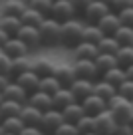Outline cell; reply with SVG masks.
<instances>
[{
  "label": "cell",
  "instance_id": "53",
  "mask_svg": "<svg viewBox=\"0 0 133 135\" xmlns=\"http://www.w3.org/2000/svg\"><path fill=\"white\" fill-rule=\"evenodd\" d=\"M4 135H20V133H8V131H4Z\"/></svg>",
  "mask_w": 133,
  "mask_h": 135
},
{
  "label": "cell",
  "instance_id": "52",
  "mask_svg": "<svg viewBox=\"0 0 133 135\" xmlns=\"http://www.w3.org/2000/svg\"><path fill=\"white\" fill-rule=\"evenodd\" d=\"M0 135H4V127H2V123H0Z\"/></svg>",
  "mask_w": 133,
  "mask_h": 135
},
{
  "label": "cell",
  "instance_id": "45",
  "mask_svg": "<svg viewBox=\"0 0 133 135\" xmlns=\"http://www.w3.org/2000/svg\"><path fill=\"white\" fill-rule=\"evenodd\" d=\"M115 135H133V127L129 125L127 121H125V123H117Z\"/></svg>",
  "mask_w": 133,
  "mask_h": 135
},
{
  "label": "cell",
  "instance_id": "6",
  "mask_svg": "<svg viewBox=\"0 0 133 135\" xmlns=\"http://www.w3.org/2000/svg\"><path fill=\"white\" fill-rule=\"evenodd\" d=\"M64 121H66V119H64V113H62L60 109H56V107H52V109L44 111V115H42V123H40V129L44 131L46 135H52Z\"/></svg>",
  "mask_w": 133,
  "mask_h": 135
},
{
  "label": "cell",
  "instance_id": "50",
  "mask_svg": "<svg viewBox=\"0 0 133 135\" xmlns=\"http://www.w3.org/2000/svg\"><path fill=\"white\" fill-rule=\"evenodd\" d=\"M79 135H99L97 131H87V133H79Z\"/></svg>",
  "mask_w": 133,
  "mask_h": 135
},
{
  "label": "cell",
  "instance_id": "47",
  "mask_svg": "<svg viewBox=\"0 0 133 135\" xmlns=\"http://www.w3.org/2000/svg\"><path fill=\"white\" fill-rule=\"evenodd\" d=\"M10 81H12V78H10L8 74H0V91H2V89L10 84Z\"/></svg>",
  "mask_w": 133,
  "mask_h": 135
},
{
  "label": "cell",
  "instance_id": "7",
  "mask_svg": "<svg viewBox=\"0 0 133 135\" xmlns=\"http://www.w3.org/2000/svg\"><path fill=\"white\" fill-rule=\"evenodd\" d=\"M16 36L30 48V52L38 50V48L42 46V34H40V28H38V26H26V24H22V28L18 30Z\"/></svg>",
  "mask_w": 133,
  "mask_h": 135
},
{
  "label": "cell",
  "instance_id": "11",
  "mask_svg": "<svg viewBox=\"0 0 133 135\" xmlns=\"http://www.w3.org/2000/svg\"><path fill=\"white\" fill-rule=\"evenodd\" d=\"M82 105H83V109H86V115L96 117L97 113H101V111L107 109V101H105L103 97L92 93V95H87L86 99H82Z\"/></svg>",
  "mask_w": 133,
  "mask_h": 135
},
{
  "label": "cell",
  "instance_id": "21",
  "mask_svg": "<svg viewBox=\"0 0 133 135\" xmlns=\"http://www.w3.org/2000/svg\"><path fill=\"white\" fill-rule=\"evenodd\" d=\"M32 70L38 74L40 78H46V76H54L56 72V62L50 58H38L32 62Z\"/></svg>",
  "mask_w": 133,
  "mask_h": 135
},
{
  "label": "cell",
  "instance_id": "27",
  "mask_svg": "<svg viewBox=\"0 0 133 135\" xmlns=\"http://www.w3.org/2000/svg\"><path fill=\"white\" fill-rule=\"evenodd\" d=\"M0 28L4 30L8 36H16L18 30L22 28L20 16H0Z\"/></svg>",
  "mask_w": 133,
  "mask_h": 135
},
{
  "label": "cell",
  "instance_id": "43",
  "mask_svg": "<svg viewBox=\"0 0 133 135\" xmlns=\"http://www.w3.org/2000/svg\"><path fill=\"white\" fill-rule=\"evenodd\" d=\"M129 6H133V0H111V2H109V8H111L113 12H119V10L129 8Z\"/></svg>",
  "mask_w": 133,
  "mask_h": 135
},
{
  "label": "cell",
  "instance_id": "19",
  "mask_svg": "<svg viewBox=\"0 0 133 135\" xmlns=\"http://www.w3.org/2000/svg\"><path fill=\"white\" fill-rule=\"evenodd\" d=\"M28 103H30V105H34V107H38L40 111H48V109L54 107V103H52V95H50V93H44L42 89L30 93Z\"/></svg>",
  "mask_w": 133,
  "mask_h": 135
},
{
  "label": "cell",
  "instance_id": "46",
  "mask_svg": "<svg viewBox=\"0 0 133 135\" xmlns=\"http://www.w3.org/2000/svg\"><path fill=\"white\" fill-rule=\"evenodd\" d=\"M20 135H46V133H44L40 127H24V129L20 131Z\"/></svg>",
  "mask_w": 133,
  "mask_h": 135
},
{
  "label": "cell",
  "instance_id": "25",
  "mask_svg": "<svg viewBox=\"0 0 133 135\" xmlns=\"http://www.w3.org/2000/svg\"><path fill=\"white\" fill-rule=\"evenodd\" d=\"M93 93L96 95H99V97H103L105 101L107 99H111L113 95H117V88L113 84H109V81H105V80H96L93 81Z\"/></svg>",
  "mask_w": 133,
  "mask_h": 135
},
{
  "label": "cell",
  "instance_id": "33",
  "mask_svg": "<svg viewBox=\"0 0 133 135\" xmlns=\"http://www.w3.org/2000/svg\"><path fill=\"white\" fill-rule=\"evenodd\" d=\"M97 48H99L101 54H117L119 50V42L115 40V36H103V38L97 42Z\"/></svg>",
  "mask_w": 133,
  "mask_h": 135
},
{
  "label": "cell",
  "instance_id": "39",
  "mask_svg": "<svg viewBox=\"0 0 133 135\" xmlns=\"http://www.w3.org/2000/svg\"><path fill=\"white\" fill-rule=\"evenodd\" d=\"M52 135H79V129L75 127V123H68V121H64V123H62V125H60Z\"/></svg>",
  "mask_w": 133,
  "mask_h": 135
},
{
  "label": "cell",
  "instance_id": "23",
  "mask_svg": "<svg viewBox=\"0 0 133 135\" xmlns=\"http://www.w3.org/2000/svg\"><path fill=\"white\" fill-rule=\"evenodd\" d=\"M32 62L34 60H30V56H18V58H12V64H10V78H18L20 74L28 72V70H32Z\"/></svg>",
  "mask_w": 133,
  "mask_h": 135
},
{
  "label": "cell",
  "instance_id": "24",
  "mask_svg": "<svg viewBox=\"0 0 133 135\" xmlns=\"http://www.w3.org/2000/svg\"><path fill=\"white\" fill-rule=\"evenodd\" d=\"M28 2L24 0H4V4L0 8V16H20L26 10Z\"/></svg>",
  "mask_w": 133,
  "mask_h": 135
},
{
  "label": "cell",
  "instance_id": "18",
  "mask_svg": "<svg viewBox=\"0 0 133 135\" xmlns=\"http://www.w3.org/2000/svg\"><path fill=\"white\" fill-rule=\"evenodd\" d=\"M74 101H78V99H75L74 91H72L68 85H62V88L52 95V103H54L56 109H64L66 105H70V103H74Z\"/></svg>",
  "mask_w": 133,
  "mask_h": 135
},
{
  "label": "cell",
  "instance_id": "59",
  "mask_svg": "<svg viewBox=\"0 0 133 135\" xmlns=\"http://www.w3.org/2000/svg\"><path fill=\"white\" fill-rule=\"evenodd\" d=\"M54 2H56V0H54Z\"/></svg>",
  "mask_w": 133,
  "mask_h": 135
},
{
  "label": "cell",
  "instance_id": "26",
  "mask_svg": "<svg viewBox=\"0 0 133 135\" xmlns=\"http://www.w3.org/2000/svg\"><path fill=\"white\" fill-rule=\"evenodd\" d=\"M101 80H105V81H109V84H113L115 88H119V85L127 80V76H125V68H121V66L111 68V70H107L105 74H101Z\"/></svg>",
  "mask_w": 133,
  "mask_h": 135
},
{
  "label": "cell",
  "instance_id": "30",
  "mask_svg": "<svg viewBox=\"0 0 133 135\" xmlns=\"http://www.w3.org/2000/svg\"><path fill=\"white\" fill-rule=\"evenodd\" d=\"M22 107H24V103H20V101L4 99L2 103H0V113H2V117H10V115H20V113H22Z\"/></svg>",
  "mask_w": 133,
  "mask_h": 135
},
{
  "label": "cell",
  "instance_id": "3",
  "mask_svg": "<svg viewBox=\"0 0 133 135\" xmlns=\"http://www.w3.org/2000/svg\"><path fill=\"white\" fill-rule=\"evenodd\" d=\"M107 109L113 113V117L117 119V123H125L129 119V115L133 113L131 99L123 97L121 93H117V95H113L111 99H107Z\"/></svg>",
  "mask_w": 133,
  "mask_h": 135
},
{
  "label": "cell",
  "instance_id": "54",
  "mask_svg": "<svg viewBox=\"0 0 133 135\" xmlns=\"http://www.w3.org/2000/svg\"><path fill=\"white\" fill-rule=\"evenodd\" d=\"M2 101H4V95H2V91H0V103H2Z\"/></svg>",
  "mask_w": 133,
  "mask_h": 135
},
{
  "label": "cell",
  "instance_id": "36",
  "mask_svg": "<svg viewBox=\"0 0 133 135\" xmlns=\"http://www.w3.org/2000/svg\"><path fill=\"white\" fill-rule=\"evenodd\" d=\"M115 58H117V64H119L121 68L131 66L133 64V46H121L119 50H117Z\"/></svg>",
  "mask_w": 133,
  "mask_h": 135
},
{
  "label": "cell",
  "instance_id": "5",
  "mask_svg": "<svg viewBox=\"0 0 133 135\" xmlns=\"http://www.w3.org/2000/svg\"><path fill=\"white\" fill-rule=\"evenodd\" d=\"M93 125H96V131L99 135H115L117 129V119L113 117V113L109 109L101 111L93 117Z\"/></svg>",
  "mask_w": 133,
  "mask_h": 135
},
{
  "label": "cell",
  "instance_id": "4",
  "mask_svg": "<svg viewBox=\"0 0 133 135\" xmlns=\"http://www.w3.org/2000/svg\"><path fill=\"white\" fill-rule=\"evenodd\" d=\"M74 72H75V78L79 80H99V72H97V66L93 60H74Z\"/></svg>",
  "mask_w": 133,
  "mask_h": 135
},
{
  "label": "cell",
  "instance_id": "55",
  "mask_svg": "<svg viewBox=\"0 0 133 135\" xmlns=\"http://www.w3.org/2000/svg\"><path fill=\"white\" fill-rule=\"evenodd\" d=\"M99 2H105V4H109V2H111V0H99Z\"/></svg>",
  "mask_w": 133,
  "mask_h": 135
},
{
  "label": "cell",
  "instance_id": "8",
  "mask_svg": "<svg viewBox=\"0 0 133 135\" xmlns=\"http://www.w3.org/2000/svg\"><path fill=\"white\" fill-rule=\"evenodd\" d=\"M50 16L62 24V22H68V20H72V18H75L78 12H75V8L72 6L70 0H56L54 6H52V14Z\"/></svg>",
  "mask_w": 133,
  "mask_h": 135
},
{
  "label": "cell",
  "instance_id": "17",
  "mask_svg": "<svg viewBox=\"0 0 133 135\" xmlns=\"http://www.w3.org/2000/svg\"><path fill=\"white\" fill-rule=\"evenodd\" d=\"M68 88L74 91L75 99L82 101V99H86L87 95H92V93H93V81L92 80H79V78H75V80L72 81V85H68Z\"/></svg>",
  "mask_w": 133,
  "mask_h": 135
},
{
  "label": "cell",
  "instance_id": "37",
  "mask_svg": "<svg viewBox=\"0 0 133 135\" xmlns=\"http://www.w3.org/2000/svg\"><path fill=\"white\" fill-rule=\"evenodd\" d=\"M28 6H32V8L38 10V12H42L44 16H50L54 0H28Z\"/></svg>",
  "mask_w": 133,
  "mask_h": 135
},
{
  "label": "cell",
  "instance_id": "15",
  "mask_svg": "<svg viewBox=\"0 0 133 135\" xmlns=\"http://www.w3.org/2000/svg\"><path fill=\"white\" fill-rule=\"evenodd\" d=\"M42 115H44V111H40L38 107L30 105V103H24V107H22V121H24L26 127H40L42 123Z\"/></svg>",
  "mask_w": 133,
  "mask_h": 135
},
{
  "label": "cell",
  "instance_id": "1",
  "mask_svg": "<svg viewBox=\"0 0 133 135\" xmlns=\"http://www.w3.org/2000/svg\"><path fill=\"white\" fill-rule=\"evenodd\" d=\"M83 26H86V20L82 16H75L68 22H62V28H60V46H66L70 50L75 48V44L82 42Z\"/></svg>",
  "mask_w": 133,
  "mask_h": 135
},
{
  "label": "cell",
  "instance_id": "58",
  "mask_svg": "<svg viewBox=\"0 0 133 135\" xmlns=\"http://www.w3.org/2000/svg\"><path fill=\"white\" fill-rule=\"evenodd\" d=\"M0 52H2V48H0Z\"/></svg>",
  "mask_w": 133,
  "mask_h": 135
},
{
  "label": "cell",
  "instance_id": "14",
  "mask_svg": "<svg viewBox=\"0 0 133 135\" xmlns=\"http://www.w3.org/2000/svg\"><path fill=\"white\" fill-rule=\"evenodd\" d=\"M2 52H4V54H8L10 58H18V56H28V54H30V48L26 46V44L22 42L18 36H10L8 42L2 46Z\"/></svg>",
  "mask_w": 133,
  "mask_h": 135
},
{
  "label": "cell",
  "instance_id": "38",
  "mask_svg": "<svg viewBox=\"0 0 133 135\" xmlns=\"http://www.w3.org/2000/svg\"><path fill=\"white\" fill-rule=\"evenodd\" d=\"M75 127L79 129V133H87V131H96V125H93V117H92V115H83V117L79 119L78 123H75Z\"/></svg>",
  "mask_w": 133,
  "mask_h": 135
},
{
  "label": "cell",
  "instance_id": "44",
  "mask_svg": "<svg viewBox=\"0 0 133 135\" xmlns=\"http://www.w3.org/2000/svg\"><path fill=\"white\" fill-rule=\"evenodd\" d=\"M70 2H72V6H74V8H75V12H78V16H82V14L86 12V8H87V6H89V4H92L93 0H70Z\"/></svg>",
  "mask_w": 133,
  "mask_h": 135
},
{
  "label": "cell",
  "instance_id": "16",
  "mask_svg": "<svg viewBox=\"0 0 133 135\" xmlns=\"http://www.w3.org/2000/svg\"><path fill=\"white\" fill-rule=\"evenodd\" d=\"M14 80H16V81H18V84H20L28 93H34V91H38V89H40V80H42V78L38 76L34 70H28V72L20 74V76L14 78Z\"/></svg>",
  "mask_w": 133,
  "mask_h": 135
},
{
  "label": "cell",
  "instance_id": "31",
  "mask_svg": "<svg viewBox=\"0 0 133 135\" xmlns=\"http://www.w3.org/2000/svg\"><path fill=\"white\" fill-rule=\"evenodd\" d=\"M2 127H4V131H8V133H20L22 129H24V121H22L20 115H10V117H2Z\"/></svg>",
  "mask_w": 133,
  "mask_h": 135
},
{
  "label": "cell",
  "instance_id": "41",
  "mask_svg": "<svg viewBox=\"0 0 133 135\" xmlns=\"http://www.w3.org/2000/svg\"><path fill=\"white\" fill-rule=\"evenodd\" d=\"M117 93H121L127 99H133V80H125L123 84L117 88Z\"/></svg>",
  "mask_w": 133,
  "mask_h": 135
},
{
  "label": "cell",
  "instance_id": "20",
  "mask_svg": "<svg viewBox=\"0 0 133 135\" xmlns=\"http://www.w3.org/2000/svg\"><path fill=\"white\" fill-rule=\"evenodd\" d=\"M54 76L60 80V84H62V85H72V81L75 80L74 66H72V64L58 62V64H56V72H54Z\"/></svg>",
  "mask_w": 133,
  "mask_h": 135
},
{
  "label": "cell",
  "instance_id": "13",
  "mask_svg": "<svg viewBox=\"0 0 133 135\" xmlns=\"http://www.w3.org/2000/svg\"><path fill=\"white\" fill-rule=\"evenodd\" d=\"M2 95H4V99H14V101H20V103H28L30 93L26 91L16 80H12L4 89H2Z\"/></svg>",
  "mask_w": 133,
  "mask_h": 135
},
{
  "label": "cell",
  "instance_id": "51",
  "mask_svg": "<svg viewBox=\"0 0 133 135\" xmlns=\"http://www.w3.org/2000/svg\"><path fill=\"white\" fill-rule=\"evenodd\" d=\"M127 123H129V125H131V127H133V113H131V115H129V119H127Z\"/></svg>",
  "mask_w": 133,
  "mask_h": 135
},
{
  "label": "cell",
  "instance_id": "28",
  "mask_svg": "<svg viewBox=\"0 0 133 135\" xmlns=\"http://www.w3.org/2000/svg\"><path fill=\"white\" fill-rule=\"evenodd\" d=\"M44 18H48V16H44L42 12L34 10L32 6H26V10L20 14L22 24H26V26H40L42 22H44Z\"/></svg>",
  "mask_w": 133,
  "mask_h": 135
},
{
  "label": "cell",
  "instance_id": "12",
  "mask_svg": "<svg viewBox=\"0 0 133 135\" xmlns=\"http://www.w3.org/2000/svg\"><path fill=\"white\" fill-rule=\"evenodd\" d=\"M96 24L99 26V30L105 34V36H113V34L119 30L121 20H119V16H117V12H113V10H111V12H107L105 16H101Z\"/></svg>",
  "mask_w": 133,
  "mask_h": 135
},
{
  "label": "cell",
  "instance_id": "9",
  "mask_svg": "<svg viewBox=\"0 0 133 135\" xmlns=\"http://www.w3.org/2000/svg\"><path fill=\"white\" fill-rule=\"evenodd\" d=\"M107 12H111L109 4H105V2H99V0H93L92 4L86 8V12L82 14V18L87 22V24H96V22L99 20L101 16H105Z\"/></svg>",
  "mask_w": 133,
  "mask_h": 135
},
{
  "label": "cell",
  "instance_id": "29",
  "mask_svg": "<svg viewBox=\"0 0 133 135\" xmlns=\"http://www.w3.org/2000/svg\"><path fill=\"white\" fill-rule=\"evenodd\" d=\"M93 62H96V66H97V72H99V76H101V74H105L107 70H111V68L119 66V64H117L115 54H101V52H99V56H97Z\"/></svg>",
  "mask_w": 133,
  "mask_h": 135
},
{
  "label": "cell",
  "instance_id": "42",
  "mask_svg": "<svg viewBox=\"0 0 133 135\" xmlns=\"http://www.w3.org/2000/svg\"><path fill=\"white\" fill-rule=\"evenodd\" d=\"M10 64H12V58L4 52H0V74H8L10 76Z\"/></svg>",
  "mask_w": 133,
  "mask_h": 135
},
{
  "label": "cell",
  "instance_id": "22",
  "mask_svg": "<svg viewBox=\"0 0 133 135\" xmlns=\"http://www.w3.org/2000/svg\"><path fill=\"white\" fill-rule=\"evenodd\" d=\"M64 113V119H66L68 123H78L79 119L86 115V109H83L82 101H74V103H70V105H66L64 109H60Z\"/></svg>",
  "mask_w": 133,
  "mask_h": 135
},
{
  "label": "cell",
  "instance_id": "40",
  "mask_svg": "<svg viewBox=\"0 0 133 135\" xmlns=\"http://www.w3.org/2000/svg\"><path fill=\"white\" fill-rule=\"evenodd\" d=\"M117 16H119V20H121V24H123V26H133V6L119 10Z\"/></svg>",
  "mask_w": 133,
  "mask_h": 135
},
{
  "label": "cell",
  "instance_id": "10",
  "mask_svg": "<svg viewBox=\"0 0 133 135\" xmlns=\"http://www.w3.org/2000/svg\"><path fill=\"white\" fill-rule=\"evenodd\" d=\"M74 52V60H96L99 56V48L93 42H86L82 40L79 44H75V48H72Z\"/></svg>",
  "mask_w": 133,
  "mask_h": 135
},
{
  "label": "cell",
  "instance_id": "2",
  "mask_svg": "<svg viewBox=\"0 0 133 135\" xmlns=\"http://www.w3.org/2000/svg\"><path fill=\"white\" fill-rule=\"evenodd\" d=\"M40 34H42V46H48V48H54V46H60V24L58 20H54L52 16L44 18L40 26Z\"/></svg>",
  "mask_w": 133,
  "mask_h": 135
},
{
  "label": "cell",
  "instance_id": "56",
  "mask_svg": "<svg viewBox=\"0 0 133 135\" xmlns=\"http://www.w3.org/2000/svg\"><path fill=\"white\" fill-rule=\"evenodd\" d=\"M0 121H2V113H0Z\"/></svg>",
  "mask_w": 133,
  "mask_h": 135
},
{
  "label": "cell",
  "instance_id": "49",
  "mask_svg": "<svg viewBox=\"0 0 133 135\" xmlns=\"http://www.w3.org/2000/svg\"><path fill=\"white\" fill-rule=\"evenodd\" d=\"M125 76H127V80H133V64L125 68Z\"/></svg>",
  "mask_w": 133,
  "mask_h": 135
},
{
  "label": "cell",
  "instance_id": "35",
  "mask_svg": "<svg viewBox=\"0 0 133 135\" xmlns=\"http://www.w3.org/2000/svg\"><path fill=\"white\" fill-rule=\"evenodd\" d=\"M62 88V84H60V80L56 76H46L40 80V89L44 93H50V95H54L58 89Z\"/></svg>",
  "mask_w": 133,
  "mask_h": 135
},
{
  "label": "cell",
  "instance_id": "48",
  "mask_svg": "<svg viewBox=\"0 0 133 135\" xmlns=\"http://www.w3.org/2000/svg\"><path fill=\"white\" fill-rule=\"evenodd\" d=\"M8 38H10V36H8V34H6L4 30H2V28H0V48H2V46L6 44V42H8Z\"/></svg>",
  "mask_w": 133,
  "mask_h": 135
},
{
  "label": "cell",
  "instance_id": "32",
  "mask_svg": "<svg viewBox=\"0 0 133 135\" xmlns=\"http://www.w3.org/2000/svg\"><path fill=\"white\" fill-rule=\"evenodd\" d=\"M103 36H105V34L99 30V26H97V24H87V22H86V26H83V36H82V40L97 44L101 38H103Z\"/></svg>",
  "mask_w": 133,
  "mask_h": 135
},
{
  "label": "cell",
  "instance_id": "57",
  "mask_svg": "<svg viewBox=\"0 0 133 135\" xmlns=\"http://www.w3.org/2000/svg\"><path fill=\"white\" fill-rule=\"evenodd\" d=\"M131 105H133V99H131Z\"/></svg>",
  "mask_w": 133,
  "mask_h": 135
},
{
  "label": "cell",
  "instance_id": "34",
  "mask_svg": "<svg viewBox=\"0 0 133 135\" xmlns=\"http://www.w3.org/2000/svg\"><path fill=\"white\" fill-rule=\"evenodd\" d=\"M115 40L119 42V46H133V26H119L115 34Z\"/></svg>",
  "mask_w": 133,
  "mask_h": 135
}]
</instances>
